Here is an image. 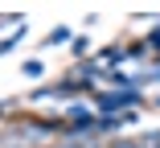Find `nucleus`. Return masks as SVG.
Instances as JSON below:
<instances>
[{"instance_id": "obj_1", "label": "nucleus", "mask_w": 160, "mask_h": 148, "mask_svg": "<svg viewBox=\"0 0 160 148\" xmlns=\"http://www.w3.org/2000/svg\"><path fill=\"white\" fill-rule=\"evenodd\" d=\"M119 148H132V144H119Z\"/></svg>"}]
</instances>
